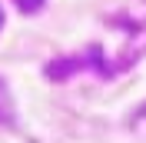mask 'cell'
<instances>
[{
    "label": "cell",
    "mask_w": 146,
    "mask_h": 143,
    "mask_svg": "<svg viewBox=\"0 0 146 143\" xmlns=\"http://www.w3.org/2000/svg\"><path fill=\"white\" fill-rule=\"evenodd\" d=\"M0 27H3V10H0Z\"/></svg>",
    "instance_id": "7a4b0ae2"
},
{
    "label": "cell",
    "mask_w": 146,
    "mask_h": 143,
    "mask_svg": "<svg viewBox=\"0 0 146 143\" xmlns=\"http://www.w3.org/2000/svg\"><path fill=\"white\" fill-rule=\"evenodd\" d=\"M13 3H17V7L23 10V13H33V10L40 7V3H43V0H13Z\"/></svg>",
    "instance_id": "6da1fadb"
}]
</instances>
